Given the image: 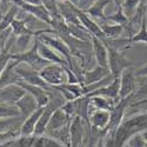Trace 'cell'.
<instances>
[{
	"label": "cell",
	"mask_w": 147,
	"mask_h": 147,
	"mask_svg": "<svg viewBox=\"0 0 147 147\" xmlns=\"http://www.w3.org/2000/svg\"><path fill=\"white\" fill-rule=\"evenodd\" d=\"M71 71L72 69L67 66H63L59 64H48L39 73L40 77L44 79V81L48 86L57 87L68 82Z\"/></svg>",
	"instance_id": "6da1fadb"
},
{
	"label": "cell",
	"mask_w": 147,
	"mask_h": 147,
	"mask_svg": "<svg viewBox=\"0 0 147 147\" xmlns=\"http://www.w3.org/2000/svg\"><path fill=\"white\" fill-rule=\"evenodd\" d=\"M38 44H39V39L34 38V45L30 48L28 51L22 52V53H18V54H13V59L20 61V63H24L28 66H31L32 68H34L35 71L40 72L44 67H46L48 64L47 60H45L38 52Z\"/></svg>",
	"instance_id": "7a4b0ae2"
},
{
	"label": "cell",
	"mask_w": 147,
	"mask_h": 147,
	"mask_svg": "<svg viewBox=\"0 0 147 147\" xmlns=\"http://www.w3.org/2000/svg\"><path fill=\"white\" fill-rule=\"evenodd\" d=\"M132 66V63L125 57L124 52L108 47V69L114 78H120L121 73Z\"/></svg>",
	"instance_id": "3957f363"
},
{
	"label": "cell",
	"mask_w": 147,
	"mask_h": 147,
	"mask_svg": "<svg viewBox=\"0 0 147 147\" xmlns=\"http://www.w3.org/2000/svg\"><path fill=\"white\" fill-rule=\"evenodd\" d=\"M16 72L19 74L21 80L27 82V84L35 85V86H39V87H42V88H48L50 87L44 81V79L40 77V73L38 71H35L34 68H32L31 66L26 65V64L19 63L16 66Z\"/></svg>",
	"instance_id": "277c9868"
},
{
	"label": "cell",
	"mask_w": 147,
	"mask_h": 147,
	"mask_svg": "<svg viewBox=\"0 0 147 147\" xmlns=\"http://www.w3.org/2000/svg\"><path fill=\"white\" fill-rule=\"evenodd\" d=\"M41 42L51 46L54 51H57L59 54L63 55L69 64V68L72 69L73 68V65H72V52H71V48L69 46L59 38H53V36H50V35H46V34H42L40 38H38Z\"/></svg>",
	"instance_id": "5b68a950"
},
{
	"label": "cell",
	"mask_w": 147,
	"mask_h": 147,
	"mask_svg": "<svg viewBox=\"0 0 147 147\" xmlns=\"http://www.w3.org/2000/svg\"><path fill=\"white\" fill-rule=\"evenodd\" d=\"M87 124L80 117H74L69 124V137H71V147H79L82 142L85 133L87 129Z\"/></svg>",
	"instance_id": "8992f818"
},
{
	"label": "cell",
	"mask_w": 147,
	"mask_h": 147,
	"mask_svg": "<svg viewBox=\"0 0 147 147\" xmlns=\"http://www.w3.org/2000/svg\"><path fill=\"white\" fill-rule=\"evenodd\" d=\"M26 94V91L20 85L13 84L0 88V102L16 105L21 98Z\"/></svg>",
	"instance_id": "52a82bcc"
},
{
	"label": "cell",
	"mask_w": 147,
	"mask_h": 147,
	"mask_svg": "<svg viewBox=\"0 0 147 147\" xmlns=\"http://www.w3.org/2000/svg\"><path fill=\"white\" fill-rule=\"evenodd\" d=\"M137 90V77L132 69H125L120 76V99L133 94Z\"/></svg>",
	"instance_id": "ba28073f"
},
{
	"label": "cell",
	"mask_w": 147,
	"mask_h": 147,
	"mask_svg": "<svg viewBox=\"0 0 147 147\" xmlns=\"http://www.w3.org/2000/svg\"><path fill=\"white\" fill-rule=\"evenodd\" d=\"M109 117H111V112L109 111H106V109H94L90 114L88 125L92 128L104 133L106 136V128L109 122Z\"/></svg>",
	"instance_id": "9c48e42d"
},
{
	"label": "cell",
	"mask_w": 147,
	"mask_h": 147,
	"mask_svg": "<svg viewBox=\"0 0 147 147\" xmlns=\"http://www.w3.org/2000/svg\"><path fill=\"white\" fill-rule=\"evenodd\" d=\"M91 45H92V52L94 54V58L99 66L107 67L108 68V48L105 45V41L102 39H99L96 36H91Z\"/></svg>",
	"instance_id": "30bf717a"
},
{
	"label": "cell",
	"mask_w": 147,
	"mask_h": 147,
	"mask_svg": "<svg viewBox=\"0 0 147 147\" xmlns=\"http://www.w3.org/2000/svg\"><path fill=\"white\" fill-rule=\"evenodd\" d=\"M38 52H39V54L45 60L48 61V63H51V64H59V65L69 67L68 61L63 55L59 54L57 51H54L51 46H48V45L41 42L40 40H39V44H38Z\"/></svg>",
	"instance_id": "8fae6325"
},
{
	"label": "cell",
	"mask_w": 147,
	"mask_h": 147,
	"mask_svg": "<svg viewBox=\"0 0 147 147\" xmlns=\"http://www.w3.org/2000/svg\"><path fill=\"white\" fill-rule=\"evenodd\" d=\"M18 85H20V86L27 93H30L31 95H33L35 98V100H36V102H38L39 107H45L48 104L50 95H48L47 88H42V87H39V86H35V85L27 84V82L22 81V80L20 82H18Z\"/></svg>",
	"instance_id": "7c38bea8"
},
{
	"label": "cell",
	"mask_w": 147,
	"mask_h": 147,
	"mask_svg": "<svg viewBox=\"0 0 147 147\" xmlns=\"http://www.w3.org/2000/svg\"><path fill=\"white\" fill-rule=\"evenodd\" d=\"M73 118H71L67 113H65V111L63 108H59L57 111L52 114L51 119H50V122L47 125V129L45 132V134L47 132H52V131H57V129H60L63 127H66L71 124V120Z\"/></svg>",
	"instance_id": "4fadbf2b"
},
{
	"label": "cell",
	"mask_w": 147,
	"mask_h": 147,
	"mask_svg": "<svg viewBox=\"0 0 147 147\" xmlns=\"http://www.w3.org/2000/svg\"><path fill=\"white\" fill-rule=\"evenodd\" d=\"M16 106L18 107L19 112H20V115L24 119H26L27 117H30L34 111H36V109L39 108V105H38V102H36L35 98L33 95H31L30 93H27V92L16 104Z\"/></svg>",
	"instance_id": "5bb4252c"
},
{
	"label": "cell",
	"mask_w": 147,
	"mask_h": 147,
	"mask_svg": "<svg viewBox=\"0 0 147 147\" xmlns=\"http://www.w3.org/2000/svg\"><path fill=\"white\" fill-rule=\"evenodd\" d=\"M111 74V72L107 67H102V66H95L94 68H92L91 71H87L84 73L82 76V86H87V85L98 82L102 79H105L107 76Z\"/></svg>",
	"instance_id": "9a60e30c"
},
{
	"label": "cell",
	"mask_w": 147,
	"mask_h": 147,
	"mask_svg": "<svg viewBox=\"0 0 147 147\" xmlns=\"http://www.w3.org/2000/svg\"><path fill=\"white\" fill-rule=\"evenodd\" d=\"M44 112V107H39L36 111H34L30 117H27L24 122L21 124V127H20V134L21 137H28V136H33L34 133V128L38 124V120L39 118L41 117Z\"/></svg>",
	"instance_id": "2e32d148"
},
{
	"label": "cell",
	"mask_w": 147,
	"mask_h": 147,
	"mask_svg": "<svg viewBox=\"0 0 147 147\" xmlns=\"http://www.w3.org/2000/svg\"><path fill=\"white\" fill-rule=\"evenodd\" d=\"M78 19H79L80 24L82 25V27L86 30L91 35H94V36H96V38H99V39L105 38V35H104L100 26L98 25V24H95L86 13H85V12L78 11Z\"/></svg>",
	"instance_id": "e0dca14e"
},
{
	"label": "cell",
	"mask_w": 147,
	"mask_h": 147,
	"mask_svg": "<svg viewBox=\"0 0 147 147\" xmlns=\"http://www.w3.org/2000/svg\"><path fill=\"white\" fill-rule=\"evenodd\" d=\"M46 137H50L54 140H57L58 142H60L61 145H64L65 147H71V137H69V125L66 127H63L57 131H52V132H47L45 134Z\"/></svg>",
	"instance_id": "ac0fdd59"
},
{
	"label": "cell",
	"mask_w": 147,
	"mask_h": 147,
	"mask_svg": "<svg viewBox=\"0 0 147 147\" xmlns=\"http://www.w3.org/2000/svg\"><path fill=\"white\" fill-rule=\"evenodd\" d=\"M100 134H104V133L92 128L88 125L87 129H86V133H85V137L82 139V142L80 144L79 147H96L98 142H99V140L101 138Z\"/></svg>",
	"instance_id": "d6986e66"
},
{
	"label": "cell",
	"mask_w": 147,
	"mask_h": 147,
	"mask_svg": "<svg viewBox=\"0 0 147 147\" xmlns=\"http://www.w3.org/2000/svg\"><path fill=\"white\" fill-rule=\"evenodd\" d=\"M18 12H19V7L17 5H14V4L8 8V11L3 16L1 20H0V33L8 30V28H11V25L17 19Z\"/></svg>",
	"instance_id": "ffe728a7"
},
{
	"label": "cell",
	"mask_w": 147,
	"mask_h": 147,
	"mask_svg": "<svg viewBox=\"0 0 147 147\" xmlns=\"http://www.w3.org/2000/svg\"><path fill=\"white\" fill-rule=\"evenodd\" d=\"M112 0H96V1L86 11H84L85 13H87L88 16H91L92 18H98V19H104L106 20L104 9L106 7L107 4H109Z\"/></svg>",
	"instance_id": "44dd1931"
},
{
	"label": "cell",
	"mask_w": 147,
	"mask_h": 147,
	"mask_svg": "<svg viewBox=\"0 0 147 147\" xmlns=\"http://www.w3.org/2000/svg\"><path fill=\"white\" fill-rule=\"evenodd\" d=\"M105 38H109L112 40L118 39L119 36L124 33V26L122 25H106V24H102V25H99Z\"/></svg>",
	"instance_id": "7402d4cb"
},
{
	"label": "cell",
	"mask_w": 147,
	"mask_h": 147,
	"mask_svg": "<svg viewBox=\"0 0 147 147\" xmlns=\"http://www.w3.org/2000/svg\"><path fill=\"white\" fill-rule=\"evenodd\" d=\"M147 99V76L145 77H137V90L134 92L133 99L136 101Z\"/></svg>",
	"instance_id": "603a6c76"
},
{
	"label": "cell",
	"mask_w": 147,
	"mask_h": 147,
	"mask_svg": "<svg viewBox=\"0 0 147 147\" xmlns=\"http://www.w3.org/2000/svg\"><path fill=\"white\" fill-rule=\"evenodd\" d=\"M22 117H17V118H11V119H0V134L5 133L12 128L16 127H21V124L24 122Z\"/></svg>",
	"instance_id": "cb8c5ba5"
},
{
	"label": "cell",
	"mask_w": 147,
	"mask_h": 147,
	"mask_svg": "<svg viewBox=\"0 0 147 147\" xmlns=\"http://www.w3.org/2000/svg\"><path fill=\"white\" fill-rule=\"evenodd\" d=\"M17 117H21V115L16 105L0 102V119H11Z\"/></svg>",
	"instance_id": "d4e9b609"
},
{
	"label": "cell",
	"mask_w": 147,
	"mask_h": 147,
	"mask_svg": "<svg viewBox=\"0 0 147 147\" xmlns=\"http://www.w3.org/2000/svg\"><path fill=\"white\" fill-rule=\"evenodd\" d=\"M139 3H140V0H125V1L121 4V9L128 19H131L133 17V14L137 12Z\"/></svg>",
	"instance_id": "484cf974"
},
{
	"label": "cell",
	"mask_w": 147,
	"mask_h": 147,
	"mask_svg": "<svg viewBox=\"0 0 147 147\" xmlns=\"http://www.w3.org/2000/svg\"><path fill=\"white\" fill-rule=\"evenodd\" d=\"M132 42H145L147 44V25H146V16L142 18L140 30L137 32V34L131 39Z\"/></svg>",
	"instance_id": "4316f807"
},
{
	"label": "cell",
	"mask_w": 147,
	"mask_h": 147,
	"mask_svg": "<svg viewBox=\"0 0 147 147\" xmlns=\"http://www.w3.org/2000/svg\"><path fill=\"white\" fill-rule=\"evenodd\" d=\"M106 20H111V21L115 22L117 25H122V26H125L126 24L128 22L129 19L125 16V13H124V12H122V9H121V7H119V9L115 12L114 14L106 17Z\"/></svg>",
	"instance_id": "83f0119b"
},
{
	"label": "cell",
	"mask_w": 147,
	"mask_h": 147,
	"mask_svg": "<svg viewBox=\"0 0 147 147\" xmlns=\"http://www.w3.org/2000/svg\"><path fill=\"white\" fill-rule=\"evenodd\" d=\"M114 133H107L104 138V147H119L115 139H114Z\"/></svg>",
	"instance_id": "f1b7e54d"
},
{
	"label": "cell",
	"mask_w": 147,
	"mask_h": 147,
	"mask_svg": "<svg viewBox=\"0 0 147 147\" xmlns=\"http://www.w3.org/2000/svg\"><path fill=\"white\" fill-rule=\"evenodd\" d=\"M45 147H65V146L61 145L60 142H58L57 140L45 136Z\"/></svg>",
	"instance_id": "f546056e"
},
{
	"label": "cell",
	"mask_w": 147,
	"mask_h": 147,
	"mask_svg": "<svg viewBox=\"0 0 147 147\" xmlns=\"http://www.w3.org/2000/svg\"><path fill=\"white\" fill-rule=\"evenodd\" d=\"M32 147H45V136H41V137L34 136V141Z\"/></svg>",
	"instance_id": "4dcf8cb0"
},
{
	"label": "cell",
	"mask_w": 147,
	"mask_h": 147,
	"mask_svg": "<svg viewBox=\"0 0 147 147\" xmlns=\"http://www.w3.org/2000/svg\"><path fill=\"white\" fill-rule=\"evenodd\" d=\"M134 74H136V77H145V76H147V64L144 65L142 67H140L139 69H137L136 72H134Z\"/></svg>",
	"instance_id": "1f68e13d"
},
{
	"label": "cell",
	"mask_w": 147,
	"mask_h": 147,
	"mask_svg": "<svg viewBox=\"0 0 147 147\" xmlns=\"http://www.w3.org/2000/svg\"><path fill=\"white\" fill-rule=\"evenodd\" d=\"M22 1L26 4H31V5H42L41 0H22Z\"/></svg>",
	"instance_id": "d6a6232c"
},
{
	"label": "cell",
	"mask_w": 147,
	"mask_h": 147,
	"mask_svg": "<svg viewBox=\"0 0 147 147\" xmlns=\"http://www.w3.org/2000/svg\"><path fill=\"white\" fill-rule=\"evenodd\" d=\"M114 1H115V3L118 4V5H121L122 3H124V1H125V0H114Z\"/></svg>",
	"instance_id": "836d02e7"
},
{
	"label": "cell",
	"mask_w": 147,
	"mask_h": 147,
	"mask_svg": "<svg viewBox=\"0 0 147 147\" xmlns=\"http://www.w3.org/2000/svg\"><path fill=\"white\" fill-rule=\"evenodd\" d=\"M122 147H131V146H129V145H128V144H127V142H126V144H125V145H124V146H122Z\"/></svg>",
	"instance_id": "e575fe53"
},
{
	"label": "cell",
	"mask_w": 147,
	"mask_h": 147,
	"mask_svg": "<svg viewBox=\"0 0 147 147\" xmlns=\"http://www.w3.org/2000/svg\"><path fill=\"white\" fill-rule=\"evenodd\" d=\"M0 3H1V0H0Z\"/></svg>",
	"instance_id": "d590c367"
}]
</instances>
